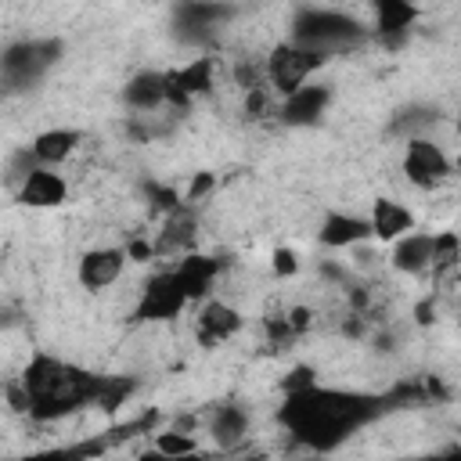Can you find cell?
<instances>
[{
	"label": "cell",
	"mask_w": 461,
	"mask_h": 461,
	"mask_svg": "<svg viewBox=\"0 0 461 461\" xmlns=\"http://www.w3.org/2000/svg\"><path fill=\"white\" fill-rule=\"evenodd\" d=\"M432 313H436V306H432V295H429L425 303H418L414 317H418V324H432Z\"/></svg>",
	"instance_id": "35"
},
{
	"label": "cell",
	"mask_w": 461,
	"mask_h": 461,
	"mask_svg": "<svg viewBox=\"0 0 461 461\" xmlns=\"http://www.w3.org/2000/svg\"><path fill=\"white\" fill-rule=\"evenodd\" d=\"M313 385H317V371L306 367V364L292 367V371L281 378V389H285L288 396H299V393H306V389H313Z\"/></svg>",
	"instance_id": "25"
},
{
	"label": "cell",
	"mask_w": 461,
	"mask_h": 461,
	"mask_svg": "<svg viewBox=\"0 0 461 461\" xmlns=\"http://www.w3.org/2000/svg\"><path fill=\"white\" fill-rule=\"evenodd\" d=\"M328 108H331V86L328 83H306L295 94L281 97L274 115L288 130H310V126H317L328 115Z\"/></svg>",
	"instance_id": "8"
},
{
	"label": "cell",
	"mask_w": 461,
	"mask_h": 461,
	"mask_svg": "<svg viewBox=\"0 0 461 461\" xmlns=\"http://www.w3.org/2000/svg\"><path fill=\"white\" fill-rule=\"evenodd\" d=\"M151 450H158L166 457H191V454H198V439L191 432H184V429L173 425V429H162L155 436V447Z\"/></svg>",
	"instance_id": "24"
},
{
	"label": "cell",
	"mask_w": 461,
	"mask_h": 461,
	"mask_svg": "<svg viewBox=\"0 0 461 461\" xmlns=\"http://www.w3.org/2000/svg\"><path fill=\"white\" fill-rule=\"evenodd\" d=\"M238 18V7L234 4H216V0H184L173 7V32L180 43L187 47H209L220 29L227 22Z\"/></svg>",
	"instance_id": "5"
},
{
	"label": "cell",
	"mask_w": 461,
	"mask_h": 461,
	"mask_svg": "<svg viewBox=\"0 0 461 461\" xmlns=\"http://www.w3.org/2000/svg\"><path fill=\"white\" fill-rule=\"evenodd\" d=\"M14 202L25 209H58L68 202V180L58 169L36 166L18 187H14Z\"/></svg>",
	"instance_id": "16"
},
{
	"label": "cell",
	"mask_w": 461,
	"mask_h": 461,
	"mask_svg": "<svg viewBox=\"0 0 461 461\" xmlns=\"http://www.w3.org/2000/svg\"><path fill=\"white\" fill-rule=\"evenodd\" d=\"M32 169H36V158H32L29 144H25V148H18V151H11V158H7V176H11V184H14V187H18Z\"/></svg>",
	"instance_id": "27"
},
{
	"label": "cell",
	"mask_w": 461,
	"mask_h": 461,
	"mask_svg": "<svg viewBox=\"0 0 461 461\" xmlns=\"http://www.w3.org/2000/svg\"><path fill=\"white\" fill-rule=\"evenodd\" d=\"M184 306H187V295H184L176 274L173 270H162V274L148 277L144 295H140L133 317L137 321H173V317L184 313Z\"/></svg>",
	"instance_id": "10"
},
{
	"label": "cell",
	"mask_w": 461,
	"mask_h": 461,
	"mask_svg": "<svg viewBox=\"0 0 461 461\" xmlns=\"http://www.w3.org/2000/svg\"><path fill=\"white\" fill-rule=\"evenodd\" d=\"M263 328H267V339H270L274 346H288V342L295 339V331H292V324H288V317H285V313L267 317V321H263Z\"/></svg>",
	"instance_id": "28"
},
{
	"label": "cell",
	"mask_w": 461,
	"mask_h": 461,
	"mask_svg": "<svg viewBox=\"0 0 461 461\" xmlns=\"http://www.w3.org/2000/svg\"><path fill=\"white\" fill-rule=\"evenodd\" d=\"M418 18H421V7L411 0H378L375 4V29H367V36L378 40L385 50H400L411 40Z\"/></svg>",
	"instance_id": "9"
},
{
	"label": "cell",
	"mask_w": 461,
	"mask_h": 461,
	"mask_svg": "<svg viewBox=\"0 0 461 461\" xmlns=\"http://www.w3.org/2000/svg\"><path fill=\"white\" fill-rule=\"evenodd\" d=\"M288 40L317 50L324 58L346 54L353 47H360L367 40V25L353 14H346L342 7H324V4H303L292 11V25H288Z\"/></svg>",
	"instance_id": "2"
},
{
	"label": "cell",
	"mask_w": 461,
	"mask_h": 461,
	"mask_svg": "<svg viewBox=\"0 0 461 461\" xmlns=\"http://www.w3.org/2000/svg\"><path fill=\"white\" fill-rule=\"evenodd\" d=\"M216 86V58L202 54L166 72V108H191Z\"/></svg>",
	"instance_id": "7"
},
{
	"label": "cell",
	"mask_w": 461,
	"mask_h": 461,
	"mask_svg": "<svg viewBox=\"0 0 461 461\" xmlns=\"http://www.w3.org/2000/svg\"><path fill=\"white\" fill-rule=\"evenodd\" d=\"M396 461H436V454L432 457H396Z\"/></svg>",
	"instance_id": "40"
},
{
	"label": "cell",
	"mask_w": 461,
	"mask_h": 461,
	"mask_svg": "<svg viewBox=\"0 0 461 461\" xmlns=\"http://www.w3.org/2000/svg\"><path fill=\"white\" fill-rule=\"evenodd\" d=\"M65 58L61 36H22L0 50V90L22 94L40 86Z\"/></svg>",
	"instance_id": "3"
},
{
	"label": "cell",
	"mask_w": 461,
	"mask_h": 461,
	"mask_svg": "<svg viewBox=\"0 0 461 461\" xmlns=\"http://www.w3.org/2000/svg\"><path fill=\"white\" fill-rule=\"evenodd\" d=\"M389 267L407 277H421L432 267V230H411L389 245Z\"/></svg>",
	"instance_id": "19"
},
{
	"label": "cell",
	"mask_w": 461,
	"mask_h": 461,
	"mask_svg": "<svg viewBox=\"0 0 461 461\" xmlns=\"http://www.w3.org/2000/svg\"><path fill=\"white\" fill-rule=\"evenodd\" d=\"M267 112H270L267 86H252V90H245V115H249V119H263Z\"/></svg>",
	"instance_id": "29"
},
{
	"label": "cell",
	"mask_w": 461,
	"mask_h": 461,
	"mask_svg": "<svg viewBox=\"0 0 461 461\" xmlns=\"http://www.w3.org/2000/svg\"><path fill=\"white\" fill-rule=\"evenodd\" d=\"M173 274H176V281H180V288H184L187 303H194V299L209 295L212 281L220 277V259H212V256H198V252H187V256L173 267Z\"/></svg>",
	"instance_id": "22"
},
{
	"label": "cell",
	"mask_w": 461,
	"mask_h": 461,
	"mask_svg": "<svg viewBox=\"0 0 461 461\" xmlns=\"http://www.w3.org/2000/svg\"><path fill=\"white\" fill-rule=\"evenodd\" d=\"M321 274L331 277V281H342L346 285V267H335V263H321Z\"/></svg>",
	"instance_id": "36"
},
{
	"label": "cell",
	"mask_w": 461,
	"mask_h": 461,
	"mask_svg": "<svg viewBox=\"0 0 461 461\" xmlns=\"http://www.w3.org/2000/svg\"><path fill=\"white\" fill-rule=\"evenodd\" d=\"M285 425H292L295 439H303L313 450H328L335 443H342L349 436V425L360 418L357 414V400L342 396V393H324V389H306L299 396L285 400L281 411Z\"/></svg>",
	"instance_id": "1"
},
{
	"label": "cell",
	"mask_w": 461,
	"mask_h": 461,
	"mask_svg": "<svg viewBox=\"0 0 461 461\" xmlns=\"http://www.w3.org/2000/svg\"><path fill=\"white\" fill-rule=\"evenodd\" d=\"M241 461H270L267 454H249V457H241Z\"/></svg>",
	"instance_id": "39"
},
{
	"label": "cell",
	"mask_w": 461,
	"mask_h": 461,
	"mask_svg": "<svg viewBox=\"0 0 461 461\" xmlns=\"http://www.w3.org/2000/svg\"><path fill=\"white\" fill-rule=\"evenodd\" d=\"M7 403H11V411H14V414H29L32 400H29V393H25V385H22V382H11V385H7Z\"/></svg>",
	"instance_id": "32"
},
{
	"label": "cell",
	"mask_w": 461,
	"mask_h": 461,
	"mask_svg": "<svg viewBox=\"0 0 461 461\" xmlns=\"http://www.w3.org/2000/svg\"><path fill=\"white\" fill-rule=\"evenodd\" d=\"M194 241H198V212H194V205H176V209H169L166 216H162V223H158V234H155V256H187L191 249H194Z\"/></svg>",
	"instance_id": "14"
},
{
	"label": "cell",
	"mask_w": 461,
	"mask_h": 461,
	"mask_svg": "<svg viewBox=\"0 0 461 461\" xmlns=\"http://www.w3.org/2000/svg\"><path fill=\"white\" fill-rule=\"evenodd\" d=\"M367 227H371V238L375 241L393 245L396 238L418 230V216L403 202H396V198H375L371 202V212H367Z\"/></svg>",
	"instance_id": "18"
},
{
	"label": "cell",
	"mask_w": 461,
	"mask_h": 461,
	"mask_svg": "<svg viewBox=\"0 0 461 461\" xmlns=\"http://www.w3.org/2000/svg\"><path fill=\"white\" fill-rule=\"evenodd\" d=\"M122 252H126L130 263H151V259H155V245H151L148 238H133V241H126Z\"/></svg>",
	"instance_id": "30"
},
{
	"label": "cell",
	"mask_w": 461,
	"mask_h": 461,
	"mask_svg": "<svg viewBox=\"0 0 461 461\" xmlns=\"http://www.w3.org/2000/svg\"><path fill=\"white\" fill-rule=\"evenodd\" d=\"M457 259H461V245H457V234L454 230H439V234H432V274L436 277H443V274H450L454 267H457Z\"/></svg>",
	"instance_id": "23"
},
{
	"label": "cell",
	"mask_w": 461,
	"mask_h": 461,
	"mask_svg": "<svg viewBox=\"0 0 461 461\" xmlns=\"http://www.w3.org/2000/svg\"><path fill=\"white\" fill-rule=\"evenodd\" d=\"M317 241H321V249H328V252L357 249V245L371 241L367 216H360V212H346V209H328V212L321 216Z\"/></svg>",
	"instance_id": "15"
},
{
	"label": "cell",
	"mask_w": 461,
	"mask_h": 461,
	"mask_svg": "<svg viewBox=\"0 0 461 461\" xmlns=\"http://www.w3.org/2000/svg\"><path fill=\"white\" fill-rule=\"evenodd\" d=\"M241 328H245L241 310L230 306V303H223V299H205L198 306V313H194V339L205 349H216L220 342L234 339Z\"/></svg>",
	"instance_id": "12"
},
{
	"label": "cell",
	"mask_w": 461,
	"mask_h": 461,
	"mask_svg": "<svg viewBox=\"0 0 461 461\" xmlns=\"http://www.w3.org/2000/svg\"><path fill=\"white\" fill-rule=\"evenodd\" d=\"M130 259L122 252V245H97V249H86L76 263V277L86 292H104L108 285H115L122 274H126Z\"/></svg>",
	"instance_id": "11"
},
{
	"label": "cell",
	"mask_w": 461,
	"mask_h": 461,
	"mask_svg": "<svg viewBox=\"0 0 461 461\" xmlns=\"http://www.w3.org/2000/svg\"><path fill=\"white\" fill-rule=\"evenodd\" d=\"M119 97H122L126 112H133V115H155V112H162L166 108V72H158V68L133 72L122 83Z\"/></svg>",
	"instance_id": "17"
},
{
	"label": "cell",
	"mask_w": 461,
	"mask_h": 461,
	"mask_svg": "<svg viewBox=\"0 0 461 461\" xmlns=\"http://www.w3.org/2000/svg\"><path fill=\"white\" fill-rule=\"evenodd\" d=\"M22 324V317H18V310H0V328H18Z\"/></svg>",
	"instance_id": "37"
},
{
	"label": "cell",
	"mask_w": 461,
	"mask_h": 461,
	"mask_svg": "<svg viewBox=\"0 0 461 461\" xmlns=\"http://www.w3.org/2000/svg\"><path fill=\"white\" fill-rule=\"evenodd\" d=\"M443 122V112L429 101H407L389 115V133L400 140H418V137H432V130Z\"/></svg>",
	"instance_id": "21"
},
{
	"label": "cell",
	"mask_w": 461,
	"mask_h": 461,
	"mask_svg": "<svg viewBox=\"0 0 461 461\" xmlns=\"http://www.w3.org/2000/svg\"><path fill=\"white\" fill-rule=\"evenodd\" d=\"M328 61H331V58H324V54H317V50H306V47H299V43H292V40H281V43L270 47V54H267V83H270L281 97H288V94H295L299 86H306Z\"/></svg>",
	"instance_id": "4"
},
{
	"label": "cell",
	"mask_w": 461,
	"mask_h": 461,
	"mask_svg": "<svg viewBox=\"0 0 461 461\" xmlns=\"http://www.w3.org/2000/svg\"><path fill=\"white\" fill-rule=\"evenodd\" d=\"M0 97H4V90H0Z\"/></svg>",
	"instance_id": "41"
},
{
	"label": "cell",
	"mask_w": 461,
	"mask_h": 461,
	"mask_svg": "<svg viewBox=\"0 0 461 461\" xmlns=\"http://www.w3.org/2000/svg\"><path fill=\"white\" fill-rule=\"evenodd\" d=\"M285 317H288V324H292V331H295V335H303V331L310 328V321H313L310 306H288V310H285Z\"/></svg>",
	"instance_id": "33"
},
{
	"label": "cell",
	"mask_w": 461,
	"mask_h": 461,
	"mask_svg": "<svg viewBox=\"0 0 461 461\" xmlns=\"http://www.w3.org/2000/svg\"><path fill=\"white\" fill-rule=\"evenodd\" d=\"M83 144V130L76 126H50V130H40L29 144L36 166H47V169H58L61 162H68L76 155V148Z\"/></svg>",
	"instance_id": "20"
},
{
	"label": "cell",
	"mask_w": 461,
	"mask_h": 461,
	"mask_svg": "<svg viewBox=\"0 0 461 461\" xmlns=\"http://www.w3.org/2000/svg\"><path fill=\"white\" fill-rule=\"evenodd\" d=\"M205 432L220 450H241L249 443V432H252V411L238 400L216 403L205 418Z\"/></svg>",
	"instance_id": "13"
},
{
	"label": "cell",
	"mask_w": 461,
	"mask_h": 461,
	"mask_svg": "<svg viewBox=\"0 0 461 461\" xmlns=\"http://www.w3.org/2000/svg\"><path fill=\"white\" fill-rule=\"evenodd\" d=\"M274 274L277 277H288V274H295L299 270V256L292 252V249H274Z\"/></svg>",
	"instance_id": "31"
},
{
	"label": "cell",
	"mask_w": 461,
	"mask_h": 461,
	"mask_svg": "<svg viewBox=\"0 0 461 461\" xmlns=\"http://www.w3.org/2000/svg\"><path fill=\"white\" fill-rule=\"evenodd\" d=\"M436 461H461V450L457 447H447L443 454H436Z\"/></svg>",
	"instance_id": "38"
},
{
	"label": "cell",
	"mask_w": 461,
	"mask_h": 461,
	"mask_svg": "<svg viewBox=\"0 0 461 461\" xmlns=\"http://www.w3.org/2000/svg\"><path fill=\"white\" fill-rule=\"evenodd\" d=\"M133 461H212V457H202V454H191V457H166V454H158V450H144V454L133 457Z\"/></svg>",
	"instance_id": "34"
},
{
	"label": "cell",
	"mask_w": 461,
	"mask_h": 461,
	"mask_svg": "<svg viewBox=\"0 0 461 461\" xmlns=\"http://www.w3.org/2000/svg\"><path fill=\"white\" fill-rule=\"evenodd\" d=\"M212 187H216V173H212V169H202V173L191 176V184H187V191L180 194V202H184V205H198Z\"/></svg>",
	"instance_id": "26"
},
{
	"label": "cell",
	"mask_w": 461,
	"mask_h": 461,
	"mask_svg": "<svg viewBox=\"0 0 461 461\" xmlns=\"http://www.w3.org/2000/svg\"><path fill=\"white\" fill-rule=\"evenodd\" d=\"M454 173L450 155L443 151V144L436 137H418V140H403V176L411 187L418 191H432L439 184H447Z\"/></svg>",
	"instance_id": "6"
}]
</instances>
